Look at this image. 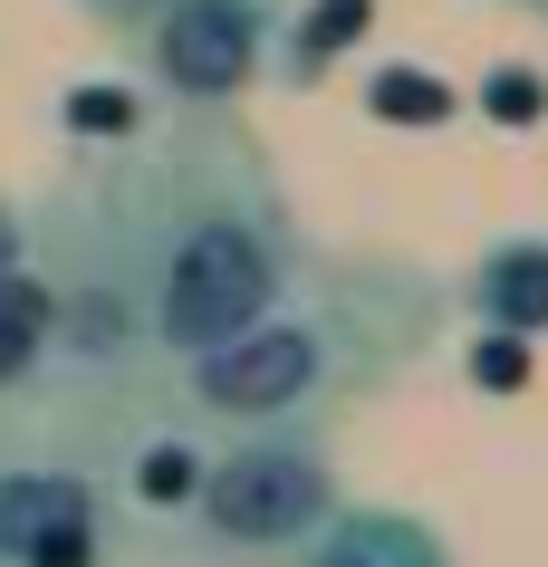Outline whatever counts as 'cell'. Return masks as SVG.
Masks as SVG:
<instances>
[{
  "label": "cell",
  "instance_id": "obj_1",
  "mask_svg": "<svg viewBox=\"0 0 548 567\" xmlns=\"http://www.w3.org/2000/svg\"><path fill=\"white\" fill-rule=\"evenodd\" d=\"M299 250V212L260 135H241L231 106H164V125L68 164L30 212V269L59 308L49 357L96 375L145 357L183 365L250 328L289 289Z\"/></svg>",
  "mask_w": 548,
  "mask_h": 567
},
{
  "label": "cell",
  "instance_id": "obj_2",
  "mask_svg": "<svg viewBox=\"0 0 548 567\" xmlns=\"http://www.w3.org/2000/svg\"><path fill=\"white\" fill-rule=\"evenodd\" d=\"M433 299L424 269L395 260H308L289 269L250 328H231L221 347L183 357V404L221 433H250V423H318L328 404H356L375 394L395 365H414L433 347Z\"/></svg>",
  "mask_w": 548,
  "mask_h": 567
},
{
  "label": "cell",
  "instance_id": "obj_3",
  "mask_svg": "<svg viewBox=\"0 0 548 567\" xmlns=\"http://www.w3.org/2000/svg\"><path fill=\"white\" fill-rule=\"evenodd\" d=\"M347 501L337 491V443L308 423H250L221 452H203L193 481V529L221 558H299V538Z\"/></svg>",
  "mask_w": 548,
  "mask_h": 567
},
{
  "label": "cell",
  "instance_id": "obj_4",
  "mask_svg": "<svg viewBox=\"0 0 548 567\" xmlns=\"http://www.w3.org/2000/svg\"><path fill=\"white\" fill-rule=\"evenodd\" d=\"M289 0H145V20L116 30L154 106H241L279 68Z\"/></svg>",
  "mask_w": 548,
  "mask_h": 567
},
{
  "label": "cell",
  "instance_id": "obj_5",
  "mask_svg": "<svg viewBox=\"0 0 548 567\" xmlns=\"http://www.w3.org/2000/svg\"><path fill=\"white\" fill-rule=\"evenodd\" d=\"M0 567H106V481L68 462L0 472Z\"/></svg>",
  "mask_w": 548,
  "mask_h": 567
},
{
  "label": "cell",
  "instance_id": "obj_6",
  "mask_svg": "<svg viewBox=\"0 0 548 567\" xmlns=\"http://www.w3.org/2000/svg\"><path fill=\"white\" fill-rule=\"evenodd\" d=\"M299 567H453V538L414 519V509H375V501H337L318 529L299 538Z\"/></svg>",
  "mask_w": 548,
  "mask_h": 567
},
{
  "label": "cell",
  "instance_id": "obj_7",
  "mask_svg": "<svg viewBox=\"0 0 548 567\" xmlns=\"http://www.w3.org/2000/svg\"><path fill=\"white\" fill-rule=\"evenodd\" d=\"M462 318L490 337H548V231H500L462 269Z\"/></svg>",
  "mask_w": 548,
  "mask_h": 567
},
{
  "label": "cell",
  "instance_id": "obj_8",
  "mask_svg": "<svg viewBox=\"0 0 548 567\" xmlns=\"http://www.w3.org/2000/svg\"><path fill=\"white\" fill-rule=\"evenodd\" d=\"M49 347H59V308H49V279H39L30 260L0 269V394H20L49 365Z\"/></svg>",
  "mask_w": 548,
  "mask_h": 567
},
{
  "label": "cell",
  "instance_id": "obj_9",
  "mask_svg": "<svg viewBox=\"0 0 548 567\" xmlns=\"http://www.w3.org/2000/svg\"><path fill=\"white\" fill-rule=\"evenodd\" d=\"M68 10H87L96 30H135L145 20V0H68Z\"/></svg>",
  "mask_w": 548,
  "mask_h": 567
},
{
  "label": "cell",
  "instance_id": "obj_10",
  "mask_svg": "<svg viewBox=\"0 0 548 567\" xmlns=\"http://www.w3.org/2000/svg\"><path fill=\"white\" fill-rule=\"evenodd\" d=\"M10 260H30V212L0 203V269H10Z\"/></svg>",
  "mask_w": 548,
  "mask_h": 567
},
{
  "label": "cell",
  "instance_id": "obj_11",
  "mask_svg": "<svg viewBox=\"0 0 548 567\" xmlns=\"http://www.w3.org/2000/svg\"><path fill=\"white\" fill-rule=\"evenodd\" d=\"M519 10H529V20H548V0H519Z\"/></svg>",
  "mask_w": 548,
  "mask_h": 567
}]
</instances>
